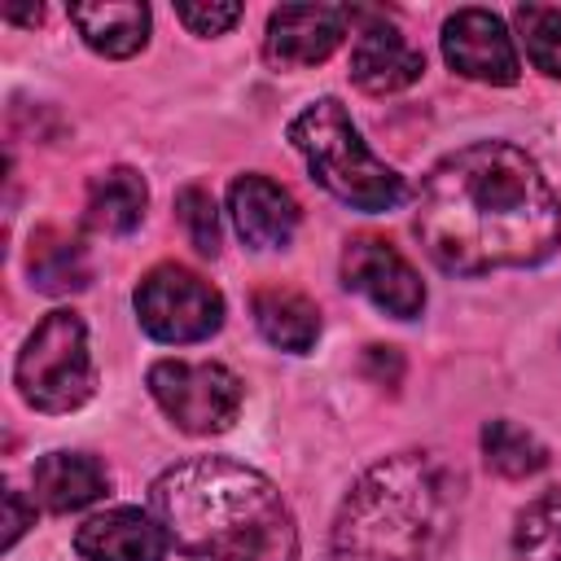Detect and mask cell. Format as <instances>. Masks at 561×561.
Wrapping results in <instances>:
<instances>
[{
	"label": "cell",
	"mask_w": 561,
	"mask_h": 561,
	"mask_svg": "<svg viewBox=\"0 0 561 561\" xmlns=\"http://www.w3.org/2000/svg\"><path fill=\"white\" fill-rule=\"evenodd\" d=\"M412 228L443 272L486 276L552 259L561 245V202L526 149L478 140L430 167Z\"/></svg>",
	"instance_id": "6da1fadb"
},
{
	"label": "cell",
	"mask_w": 561,
	"mask_h": 561,
	"mask_svg": "<svg viewBox=\"0 0 561 561\" xmlns=\"http://www.w3.org/2000/svg\"><path fill=\"white\" fill-rule=\"evenodd\" d=\"M153 517L197 561H298L294 513L280 491L228 456H188L149 486Z\"/></svg>",
	"instance_id": "7a4b0ae2"
},
{
	"label": "cell",
	"mask_w": 561,
	"mask_h": 561,
	"mask_svg": "<svg viewBox=\"0 0 561 561\" xmlns=\"http://www.w3.org/2000/svg\"><path fill=\"white\" fill-rule=\"evenodd\" d=\"M460 508V473L438 451H394L368 465L346 491L333 530V561H438Z\"/></svg>",
	"instance_id": "3957f363"
},
{
	"label": "cell",
	"mask_w": 561,
	"mask_h": 561,
	"mask_svg": "<svg viewBox=\"0 0 561 561\" xmlns=\"http://www.w3.org/2000/svg\"><path fill=\"white\" fill-rule=\"evenodd\" d=\"M289 145L302 153L316 184L351 210H364V215L394 210L408 193L403 175L368 149V140L359 136L355 118L337 96H320L302 114H294Z\"/></svg>",
	"instance_id": "277c9868"
},
{
	"label": "cell",
	"mask_w": 561,
	"mask_h": 561,
	"mask_svg": "<svg viewBox=\"0 0 561 561\" xmlns=\"http://www.w3.org/2000/svg\"><path fill=\"white\" fill-rule=\"evenodd\" d=\"M18 394L35 412H75L92 399L96 373L88 355V329L75 311H48L22 342L13 364Z\"/></svg>",
	"instance_id": "5b68a950"
},
{
	"label": "cell",
	"mask_w": 561,
	"mask_h": 561,
	"mask_svg": "<svg viewBox=\"0 0 561 561\" xmlns=\"http://www.w3.org/2000/svg\"><path fill=\"white\" fill-rule=\"evenodd\" d=\"M131 307H136L140 329L167 346L202 342V337L219 333V324H224V294L206 276H197L180 263L149 267L131 294Z\"/></svg>",
	"instance_id": "8992f818"
},
{
	"label": "cell",
	"mask_w": 561,
	"mask_h": 561,
	"mask_svg": "<svg viewBox=\"0 0 561 561\" xmlns=\"http://www.w3.org/2000/svg\"><path fill=\"white\" fill-rule=\"evenodd\" d=\"M149 394L167 421L193 438L224 434L241 412V377L210 359H158L149 368Z\"/></svg>",
	"instance_id": "52a82bcc"
},
{
	"label": "cell",
	"mask_w": 561,
	"mask_h": 561,
	"mask_svg": "<svg viewBox=\"0 0 561 561\" xmlns=\"http://www.w3.org/2000/svg\"><path fill=\"white\" fill-rule=\"evenodd\" d=\"M342 285L364 294L394 320H412L425 311V285L416 267L381 237H351L342 250Z\"/></svg>",
	"instance_id": "ba28073f"
},
{
	"label": "cell",
	"mask_w": 561,
	"mask_h": 561,
	"mask_svg": "<svg viewBox=\"0 0 561 561\" xmlns=\"http://www.w3.org/2000/svg\"><path fill=\"white\" fill-rule=\"evenodd\" d=\"M443 57L456 75H465L473 83L508 88L522 75L513 35H508L504 18L491 9H456L443 22Z\"/></svg>",
	"instance_id": "9c48e42d"
},
{
	"label": "cell",
	"mask_w": 561,
	"mask_h": 561,
	"mask_svg": "<svg viewBox=\"0 0 561 561\" xmlns=\"http://www.w3.org/2000/svg\"><path fill=\"white\" fill-rule=\"evenodd\" d=\"M346 22H351V9H342V4H280L267 18L263 57L276 70L316 66L342 44Z\"/></svg>",
	"instance_id": "30bf717a"
},
{
	"label": "cell",
	"mask_w": 561,
	"mask_h": 561,
	"mask_svg": "<svg viewBox=\"0 0 561 561\" xmlns=\"http://www.w3.org/2000/svg\"><path fill=\"white\" fill-rule=\"evenodd\" d=\"M171 535L145 508H105L75 530V552L83 561H167Z\"/></svg>",
	"instance_id": "8fae6325"
},
{
	"label": "cell",
	"mask_w": 561,
	"mask_h": 561,
	"mask_svg": "<svg viewBox=\"0 0 561 561\" xmlns=\"http://www.w3.org/2000/svg\"><path fill=\"white\" fill-rule=\"evenodd\" d=\"M228 215L250 250H280L298 232V202L276 180L250 171L228 184Z\"/></svg>",
	"instance_id": "7c38bea8"
},
{
	"label": "cell",
	"mask_w": 561,
	"mask_h": 561,
	"mask_svg": "<svg viewBox=\"0 0 561 561\" xmlns=\"http://www.w3.org/2000/svg\"><path fill=\"white\" fill-rule=\"evenodd\" d=\"M425 70V57L421 48L408 44V35L386 22V18H373L359 35H355V48H351V79L373 92V96H390V92H403L421 79Z\"/></svg>",
	"instance_id": "4fadbf2b"
},
{
	"label": "cell",
	"mask_w": 561,
	"mask_h": 561,
	"mask_svg": "<svg viewBox=\"0 0 561 561\" xmlns=\"http://www.w3.org/2000/svg\"><path fill=\"white\" fill-rule=\"evenodd\" d=\"M31 491L48 513H79L110 491V469L88 451H48L31 469Z\"/></svg>",
	"instance_id": "5bb4252c"
},
{
	"label": "cell",
	"mask_w": 561,
	"mask_h": 561,
	"mask_svg": "<svg viewBox=\"0 0 561 561\" xmlns=\"http://www.w3.org/2000/svg\"><path fill=\"white\" fill-rule=\"evenodd\" d=\"M250 311H254V324L259 333L289 351V355H307L320 337V307L302 294V289H289V285H263L254 289L250 298Z\"/></svg>",
	"instance_id": "9a60e30c"
},
{
	"label": "cell",
	"mask_w": 561,
	"mask_h": 561,
	"mask_svg": "<svg viewBox=\"0 0 561 561\" xmlns=\"http://www.w3.org/2000/svg\"><path fill=\"white\" fill-rule=\"evenodd\" d=\"M75 31L101 57H131L149 44V9L145 4H75Z\"/></svg>",
	"instance_id": "2e32d148"
},
{
	"label": "cell",
	"mask_w": 561,
	"mask_h": 561,
	"mask_svg": "<svg viewBox=\"0 0 561 561\" xmlns=\"http://www.w3.org/2000/svg\"><path fill=\"white\" fill-rule=\"evenodd\" d=\"M145 206H149V188L140 180V171L131 167H110L105 175H96L88 184V228L105 232V237H123L131 232L140 219H145Z\"/></svg>",
	"instance_id": "e0dca14e"
},
{
	"label": "cell",
	"mask_w": 561,
	"mask_h": 561,
	"mask_svg": "<svg viewBox=\"0 0 561 561\" xmlns=\"http://www.w3.org/2000/svg\"><path fill=\"white\" fill-rule=\"evenodd\" d=\"M88 276H92V267H88V254H83L79 241L57 237V232H39L31 241V280H35V289L75 294V289L88 285Z\"/></svg>",
	"instance_id": "ac0fdd59"
},
{
	"label": "cell",
	"mask_w": 561,
	"mask_h": 561,
	"mask_svg": "<svg viewBox=\"0 0 561 561\" xmlns=\"http://www.w3.org/2000/svg\"><path fill=\"white\" fill-rule=\"evenodd\" d=\"M482 456L504 478H530V473H539L548 465V447L530 430H522V425H513L504 416L482 425Z\"/></svg>",
	"instance_id": "d6986e66"
},
{
	"label": "cell",
	"mask_w": 561,
	"mask_h": 561,
	"mask_svg": "<svg viewBox=\"0 0 561 561\" xmlns=\"http://www.w3.org/2000/svg\"><path fill=\"white\" fill-rule=\"evenodd\" d=\"M513 561H561V491H548L517 513Z\"/></svg>",
	"instance_id": "ffe728a7"
},
{
	"label": "cell",
	"mask_w": 561,
	"mask_h": 561,
	"mask_svg": "<svg viewBox=\"0 0 561 561\" xmlns=\"http://www.w3.org/2000/svg\"><path fill=\"white\" fill-rule=\"evenodd\" d=\"M517 35L526 44V57L535 70L561 79V9L552 4H517L513 9Z\"/></svg>",
	"instance_id": "44dd1931"
},
{
	"label": "cell",
	"mask_w": 561,
	"mask_h": 561,
	"mask_svg": "<svg viewBox=\"0 0 561 561\" xmlns=\"http://www.w3.org/2000/svg\"><path fill=\"white\" fill-rule=\"evenodd\" d=\"M175 219L180 228L188 232L193 250L197 254H219V210H215V197L202 188V184H184L180 197H175Z\"/></svg>",
	"instance_id": "7402d4cb"
},
{
	"label": "cell",
	"mask_w": 561,
	"mask_h": 561,
	"mask_svg": "<svg viewBox=\"0 0 561 561\" xmlns=\"http://www.w3.org/2000/svg\"><path fill=\"white\" fill-rule=\"evenodd\" d=\"M175 18L193 35H224L241 18V4H175Z\"/></svg>",
	"instance_id": "603a6c76"
},
{
	"label": "cell",
	"mask_w": 561,
	"mask_h": 561,
	"mask_svg": "<svg viewBox=\"0 0 561 561\" xmlns=\"http://www.w3.org/2000/svg\"><path fill=\"white\" fill-rule=\"evenodd\" d=\"M31 517H35V508H26V500H22V491H4V548H13L18 539H22V530L31 526Z\"/></svg>",
	"instance_id": "cb8c5ba5"
},
{
	"label": "cell",
	"mask_w": 561,
	"mask_h": 561,
	"mask_svg": "<svg viewBox=\"0 0 561 561\" xmlns=\"http://www.w3.org/2000/svg\"><path fill=\"white\" fill-rule=\"evenodd\" d=\"M39 13H44V9H4L9 22H39Z\"/></svg>",
	"instance_id": "d4e9b609"
}]
</instances>
